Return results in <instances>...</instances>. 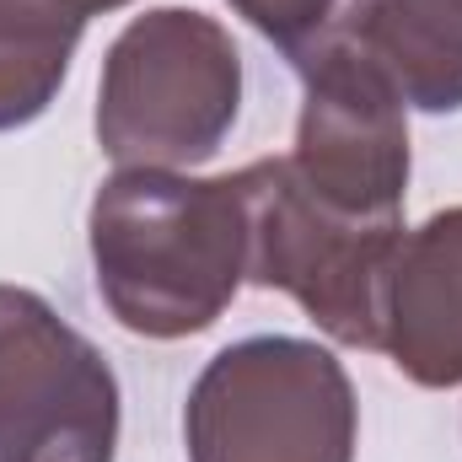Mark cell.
<instances>
[{"instance_id": "1", "label": "cell", "mask_w": 462, "mask_h": 462, "mask_svg": "<svg viewBox=\"0 0 462 462\" xmlns=\"http://www.w3.org/2000/svg\"><path fill=\"white\" fill-rule=\"evenodd\" d=\"M97 296L140 339L205 334L247 280V210L236 172L189 178L118 167L87 210Z\"/></svg>"}, {"instance_id": "10", "label": "cell", "mask_w": 462, "mask_h": 462, "mask_svg": "<svg viewBox=\"0 0 462 462\" xmlns=\"http://www.w3.org/2000/svg\"><path fill=\"white\" fill-rule=\"evenodd\" d=\"M226 5L291 60V70H301L312 54L345 38L365 0H226Z\"/></svg>"}, {"instance_id": "4", "label": "cell", "mask_w": 462, "mask_h": 462, "mask_svg": "<svg viewBox=\"0 0 462 462\" xmlns=\"http://www.w3.org/2000/svg\"><path fill=\"white\" fill-rule=\"evenodd\" d=\"M236 189L247 210V280L258 291L291 296L328 339L376 349V291L409 226L339 216L301 189L285 156L247 162Z\"/></svg>"}, {"instance_id": "2", "label": "cell", "mask_w": 462, "mask_h": 462, "mask_svg": "<svg viewBox=\"0 0 462 462\" xmlns=\"http://www.w3.org/2000/svg\"><path fill=\"white\" fill-rule=\"evenodd\" d=\"M242 108L231 32L189 5H156L114 38L97 81V145L118 167L189 172L221 151Z\"/></svg>"}, {"instance_id": "3", "label": "cell", "mask_w": 462, "mask_h": 462, "mask_svg": "<svg viewBox=\"0 0 462 462\" xmlns=\"http://www.w3.org/2000/svg\"><path fill=\"white\" fill-rule=\"evenodd\" d=\"M360 403L345 360L318 339L253 334L189 387V462H355Z\"/></svg>"}, {"instance_id": "5", "label": "cell", "mask_w": 462, "mask_h": 462, "mask_svg": "<svg viewBox=\"0 0 462 462\" xmlns=\"http://www.w3.org/2000/svg\"><path fill=\"white\" fill-rule=\"evenodd\" d=\"M118 376L38 291L0 285V462H114Z\"/></svg>"}, {"instance_id": "9", "label": "cell", "mask_w": 462, "mask_h": 462, "mask_svg": "<svg viewBox=\"0 0 462 462\" xmlns=\"http://www.w3.org/2000/svg\"><path fill=\"white\" fill-rule=\"evenodd\" d=\"M87 22L76 0H0V134L54 108Z\"/></svg>"}, {"instance_id": "6", "label": "cell", "mask_w": 462, "mask_h": 462, "mask_svg": "<svg viewBox=\"0 0 462 462\" xmlns=\"http://www.w3.org/2000/svg\"><path fill=\"white\" fill-rule=\"evenodd\" d=\"M296 151L285 156L301 189L355 221L403 226L409 194V108L393 81L334 43L301 70Z\"/></svg>"}, {"instance_id": "8", "label": "cell", "mask_w": 462, "mask_h": 462, "mask_svg": "<svg viewBox=\"0 0 462 462\" xmlns=\"http://www.w3.org/2000/svg\"><path fill=\"white\" fill-rule=\"evenodd\" d=\"M339 43L393 81L403 108L462 114V0H365Z\"/></svg>"}, {"instance_id": "7", "label": "cell", "mask_w": 462, "mask_h": 462, "mask_svg": "<svg viewBox=\"0 0 462 462\" xmlns=\"http://www.w3.org/2000/svg\"><path fill=\"white\" fill-rule=\"evenodd\" d=\"M376 349L414 387H462V205L398 236L376 291Z\"/></svg>"}, {"instance_id": "11", "label": "cell", "mask_w": 462, "mask_h": 462, "mask_svg": "<svg viewBox=\"0 0 462 462\" xmlns=\"http://www.w3.org/2000/svg\"><path fill=\"white\" fill-rule=\"evenodd\" d=\"M87 16H97V11H118V5H129V0H76Z\"/></svg>"}]
</instances>
